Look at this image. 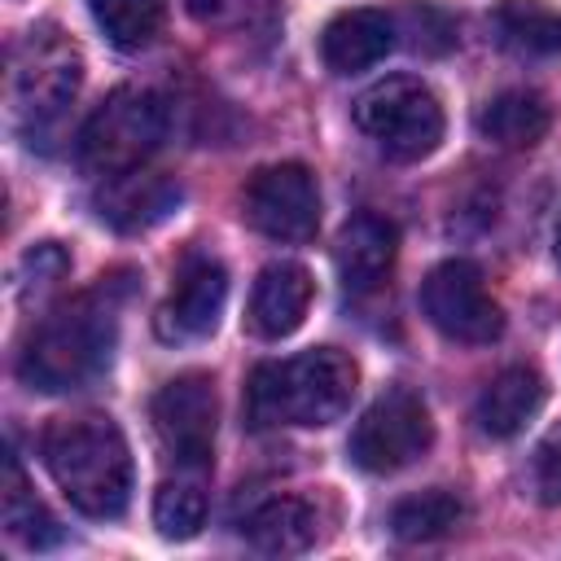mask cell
I'll use <instances>...</instances> for the list:
<instances>
[{"label": "cell", "mask_w": 561, "mask_h": 561, "mask_svg": "<svg viewBox=\"0 0 561 561\" xmlns=\"http://www.w3.org/2000/svg\"><path fill=\"white\" fill-rule=\"evenodd\" d=\"M39 456L83 517H123L131 500V451L110 416H57L39 438Z\"/></svg>", "instance_id": "7a4b0ae2"}, {"label": "cell", "mask_w": 561, "mask_h": 561, "mask_svg": "<svg viewBox=\"0 0 561 561\" xmlns=\"http://www.w3.org/2000/svg\"><path fill=\"white\" fill-rule=\"evenodd\" d=\"M421 311L443 337L465 346H486L504 333V311L469 259H447L421 280Z\"/></svg>", "instance_id": "ba28073f"}, {"label": "cell", "mask_w": 561, "mask_h": 561, "mask_svg": "<svg viewBox=\"0 0 561 561\" xmlns=\"http://www.w3.org/2000/svg\"><path fill=\"white\" fill-rule=\"evenodd\" d=\"M311 294H316V285H311V272L302 263H289V259L267 263L250 289V311H245L250 333H259L267 342L289 337L307 320Z\"/></svg>", "instance_id": "7c38bea8"}, {"label": "cell", "mask_w": 561, "mask_h": 561, "mask_svg": "<svg viewBox=\"0 0 561 561\" xmlns=\"http://www.w3.org/2000/svg\"><path fill=\"white\" fill-rule=\"evenodd\" d=\"M167 101L149 88H114L79 131V167L110 180L149 162L167 140Z\"/></svg>", "instance_id": "5b68a950"}, {"label": "cell", "mask_w": 561, "mask_h": 561, "mask_svg": "<svg viewBox=\"0 0 561 561\" xmlns=\"http://www.w3.org/2000/svg\"><path fill=\"white\" fill-rule=\"evenodd\" d=\"M0 517H4V530H9L22 548L44 552V548L61 543L57 517L35 500V491L26 486V478H22V469H18L13 456L4 460V478H0Z\"/></svg>", "instance_id": "ffe728a7"}, {"label": "cell", "mask_w": 561, "mask_h": 561, "mask_svg": "<svg viewBox=\"0 0 561 561\" xmlns=\"http://www.w3.org/2000/svg\"><path fill=\"white\" fill-rule=\"evenodd\" d=\"M394 250H399V232L390 219L373 215V210H359L342 224L337 232V245H333V263H337V276L351 294H368L386 280L390 263H394Z\"/></svg>", "instance_id": "5bb4252c"}, {"label": "cell", "mask_w": 561, "mask_h": 561, "mask_svg": "<svg viewBox=\"0 0 561 561\" xmlns=\"http://www.w3.org/2000/svg\"><path fill=\"white\" fill-rule=\"evenodd\" d=\"M355 381V359L337 346H311L285 359H267L245 381V425H329L351 408Z\"/></svg>", "instance_id": "3957f363"}, {"label": "cell", "mask_w": 561, "mask_h": 561, "mask_svg": "<svg viewBox=\"0 0 561 561\" xmlns=\"http://www.w3.org/2000/svg\"><path fill=\"white\" fill-rule=\"evenodd\" d=\"M539 408H543V377L526 364H513L482 386L473 403V421L486 438H513L535 421Z\"/></svg>", "instance_id": "2e32d148"}, {"label": "cell", "mask_w": 561, "mask_h": 561, "mask_svg": "<svg viewBox=\"0 0 561 561\" xmlns=\"http://www.w3.org/2000/svg\"><path fill=\"white\" fill-rule=\"evenodd\" d=\"M394 31L408 35V48L412 53H425V57H443L451 44H456V26L443 9L434 4H408L399 18H394Z\"/></svg>", "instance_id": "484cf974"}, {"label": "cell", "mask_w": 561, "mask_h": 561, "mask_svg": "<svg viewBox=\"0 0 561 561\" xmlns=\"http://www.w3.org/2000/svg\"><path fill=\"white\" fill-rule=\"evenodd\" d=\"M430 443H434L430 408L421 403V394L394 386V390L377 394L368 403V412L355 421L346 451L364 473H394V469H408L412 460H421L430 451Z\"/></svg>", "instance_id": "52a82bcc"}, {"label": "cell", "mask_w": 561, "mask_h": 561, "mask_svg": "<svg viewBox=\"0 0 561 561\" xmlns=\"http://www.w3.org/2000/svg\"><path fill=\"white\" fill-rule=\"evenodd\" d=\"M105 39L123 53H140L162 35L167 0H88Z\"/></svg>", "instance_id": "7402d4cb"}, {"label": "cell", "mask_w": 561, "mask_h": 561, "mask_svg": "<svg viewBox=\"0 0 561 561\" xmlns=\"http://www.w3.org/2000/svg\"><path fill=\"white\" fill-rule=\"evenodd\" d=\"M123 298H127V285H118V276H101L96 289L53 307L26 333L18 355V377L44 394H66L96 381L110 368V355L118 342Z\"/></svg>", "instance_id": "6da1fadb"}, {"label": "cell", "mask_w": 561, "mask_h": 561, "mask_svg": "<svg viewBox=\"0 0 561 561\" xmlns=\"http://www.w3.org/2000/svg\"><path fill=\"white\" fill-rule=\"evenodd\" d=\"M153 526L167 539H193L206 526V491L193 478L162 482L153 495Z\"/></svg>", "instance_id": "603a6c76"}, {"label": "cell", "mask_w": 561, "mask_h": 561, "mask_svg": "<svg viewBox=\"0 0 561 561\" xmlns=\"http://www.w3.org/2000/svg\"><path fill=\"white\" fill-rule=\"evenodd\" d=\"M465 522V504L451 491H421L390 508V535L403 543H430Z\"/></svg>", "instance_id": "44dd1931"}, {"label": "cell", "mask_w": 561, "mask_h": 561, "mask_svg": "<svg viewBox=\"0 0 561 561\" xmlns=\"http://www.w3.org/2000/svg\"><path fill=\"white\" fill-rule=\"evenodd\" d=\"M175 206H180V184L158 171H145V167L110 175L96 193V215L118 232H145V228L162 224Z\"/></svg>", "instance_id": "4fadbf2b"}, {"label": "cell", "mask_w": 561, "mask_h": 561, "mask_svg": "<svg viewBox=\"0 0 561 561\" xmlns=\"http://www.w3.org/2000/svg\"><path fill=\"white\" fill-rule=\"evenodd\" d=\"M491 35L504 53L543 61L561 53V13L543 0H500L491 9Z\"/></svg>", "instance_id": "ac0fdd59"}, {"label": "cell", "mask_w": 561, "mask_h": 561, "mask_svg": "<svg viewBox=\"0 0 561 561\" xmlns=\"http://www.w3.org/2000/svg\"><path fill=\"white\" fill-rule=\"evenodd\" d=\"M70 272V254L57 241H39L22 254L18 263V298L22 302H39L44 294H53Z\"/></svg>", "instance_id": "d4e9b609"}, {"label": "cell", "mask_w": 561, "mask_h": 561, "mask_svg": "<svg viewBox=\"0 0 561 561\" xmlns=\"http://www.w3.org/2000/svg\"><path fill=\"white\" fill-rule=\"evenodd\" d=\"M149 421H153V434H158L162 451L175 465L206 469L210 465V451H215V421H219L215 381L206 373H180V377H171L153 394Z\"/></svg>", "instance_id": "9c48e42d"}, {"label": "cell", "mask_w": 561, "mask_h": 561, "mask_svg": "<svg viewBox=\"0 0 561 561\" xmlns=\"http://www.w3.org/2000/svg\"><path fill=\"white\" fill-rule=\"evenodd\" d=\"M241 535L259 552L294 557V552H307L320 539V513L302 495H272V500H263L245 513Z\"/></svg>", "instance_id": "e0dca14e"}, {"label": "cell", "mask_w": 561, "mask_h": 561, "mask_svg": "<svg viewBox=\"0 0 561 561\" xmlns=\"http://www.w3.org/2000/svg\"><path fill=\"white\" fill-rule=\"evenodd\" d=\"M557 263H561V224H557Z\"/></svg>", "instance_id": "83f0119b"}, {"label": "cell", "mask_w": 561, "mask_h": 561, "mask_svg": "<svg viewBox=\"0 0 561 561\" xmlns=\"http://www.w3.org/2000/svg\"><path fill=\"white\" fill-rule=\"evenodd\" d=\"M224 302H228V272L219 259L210 254H188L180 276H175V289L167 294V302L158 307L153 316V329L162 342H202L215 333L219 316H224Z\"/></svg>", "instance_id": "8fae6325"}, {"label": "cell", "mask_w": 561, "mask_h": 561, "mask_svg": "<svg viewBox=\"0 0 561 561\" xmlns=\"http://www.w3.org/2000/svg\"><path fill=\"white\" fill-rule=\"evenodd\" d=\"M394 48V18L381 9H346L320 35V57L333 75H359Z\"/></svg>", "instance_id": "9a60e30c"}, {"label": "cell", "mask_w": 561, "mask_h": 561, "mask_svg": "<svg viewBox=\"0 0 561 561\" xmlns=\"http://www.w3.org/2000/svg\"><path fill=\"white\" fill-rule=\"evenodd\" d=\"M355 123L390 162L430 158L443 140V105L412 75H390L364 88L355 96Z\"/></svg>", "instance_id": "8992f818"}, {"label": "cell", "mask_w": 561, "mask_h": 561, "mask_svg": "<svg viewBox=\"0 0 561 561\" xmlns=\"http://www.w3.org/2000/svg\"><path fill=\"white\" fill-rule=\"evenodd\" d=\"M83 83V57L53 22L31 26L9 53V105L22 136L39 140L61 123Z\"/></svg>", "instance_id": "277c9868"}, {"label": "cell", "mask_w": 561, "mask_h": 561, "mask_svg": "<svg viewBox=\"0 0 561 561\" xmlns=\"http://www.w3.org/2000/svg\"><path fill=\"white\" fill-rule=\"evenodd\" d=\"M535 491L543 504H561V425L535 451Z\"/></svg>", "instance_id": "4316f807"}, {"label": "cell", "mask_w": 561, "mask_h": 561, "mask_svg": "<svg viewBox=\"0 0 561 561\" xmlns=\"http://www.w3.org/2000/svg\"><path fill=\"white\" fill-rule=\"evenodd\" d=\"M548 123V101L530 88H508L478 110V131L500 149H530L535 140H543Z\"/></svg>", "instance_id": "d6986e66"}, {"label": "cell", "mask_w": 561, "mask_h": 561, "mask_svg": "<svg viewBox=\"0 0 561 561\" xmlns=\"http://www.w3.org/2000/svg\"><path fill=\"white\" fill-rule=\"evenodd\" d=\"M184 9L224 35H267L276 26V0H184Z\"/></svg>", "instance_id": "cb8c5ba5"}, {"label": "cell", "mask_w": 561, "mask_h": 561, "mask_svg": "<svg viewBox=\"0 0 561 561\" xmlns=\"http://www.w3.org/2000/svg\"><path fill=\"white\" fill-rule=\"evenodd\" d=\"M241 210L272 241H307L320 228V188L302 162H272L245 180Z\"/></svg>", "instance_id": "30bf717a"}]
</instances>
